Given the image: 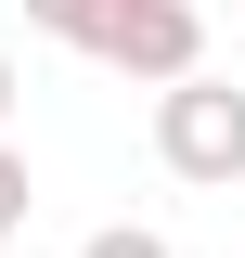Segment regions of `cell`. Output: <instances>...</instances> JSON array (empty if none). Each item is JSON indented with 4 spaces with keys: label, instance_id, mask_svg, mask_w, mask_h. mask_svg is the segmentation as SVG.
<instances>
[{
    "label": "cell",
    "instance_id": "6da1fadb",
    "mask_svg": "<svg viewBox=\"0 0 245 258\" xmlns=\"http://www.w3.org/2000/svg\"><path fill=\"white\" fill-rule=\"evenodd\" d=\"M52 26H78V39H103V52H129V64H181L194 52V13L181 0H39Z\"/></svg>",
    "mask_w": 245,
    "mask_h": 258
},
{
    "label": "cell",
    "instance_id": "7a4b0ae2",
    "mask_svg": "<svg viewBox=\"0 0 245 258\" xmlns=\"http://www.w3.org/2000/svg\"><path fill=\"white\" fill-rule=\"evenodd\" d=\"M168 155H181L194 181L245 168V91H181V103H168Z\"/></svg>",
    "mask_w": 245,
    "mask_h": 258
},
{
    "label": "cell",
    "instance_id": "3957f363",
    "mask_svg": "<svg viewBox=\"0 0 245 258\" xmlns=\"http://www.w3.org/2000/svg\"><path fill=\"white\" fill-rule=\"evenodd\" d=\"M91 258H168V245H155V232H103Z\"/></svg>",
    "mask_w": 245,
    "mask_h": 258
},
{
    "label": "cell",
    "instance_id": "277c9868",
    "mask_svg": "<svg viewBox=\"0 0 245 258\" xmlns=\"http://www.w3.org/2000/svg\"><path fill=\"white\" fill-rule=\"evenodd\" d=\"M13 207H26V168H13V155H0V220H13Z\"/></svg>",
    "mask_w": 245,
    "mask_h": 258
}]
</instances>
